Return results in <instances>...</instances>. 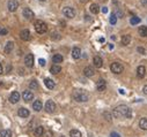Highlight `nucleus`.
Segmentation results:
<instances>
[{
    "instance_id": "1",
    "label": "nucleus",
    "mask_w": 147,
    "mask_h": 137,
    "mask_svg": "<svg viewBox=\"0 0 147 137\" xmlns=\"http://www.w3.org/2000/svg\"><path fill=\"white\" fill-rule=\"evenodd\" d=\"M114 116L119 119V118H126V119H130L131 115H132V112H131V108L126 105H119L116 108L114 109L113 112Z\"/></svg>"
},
{
    "instance_id": "2",
    "label": "nucleus",
    "mask_w": 147,
    "mask_h": 137,
    "mask_svg": "<svg viewBox=\"0 0 147 137\" xmlns=\"http://www.w3.org/2000/svg\"><path fill=\"white\" fill-rule=\"evenodd\" d=\"M72 97H73L74 100L79 101V103H86L88 99H89V97L85 92V90H75L73 92V95H72Z\"/></svg>"
},
{
    "instance_id": "3",
    "label": "nucleus",
    "mask_w": 147,
    "mask_h": 137,
    "mask_svg": "<svg viewBox=\"0 0 147 137\" xmlns=\"http://www.w3.org/2000/svg\"><path fill=\"white\" fill-rule=\"evenodd\" d=\"M35 30H36L37 34H39V35H43L45 34V32L48 31V25H46V23L43 22V21H36L35 22Z\"/></svg>"
},
{
    "instance_id": "4",
    "label": "nucleus",
    "mask_w": 147,
    "mask_h": 137,
    "mask_svg": "<svg viewBox=\"0 0 147 137\" xmlns=\"http://www.w3.org/2000/svg\"><path fill=\"white\" fill-rule=\"evenodd\" d=\"M110 69L113 73H115V74H122L123 70H124V67L118 62H113L110 66Z\"/></svg>"
},
{
    "instance_id": "5",
    "label": "nucleus",
    "mask_w": 147,
    "mask_h": 137,
    "mask_svg": "<svg viewBox=\"0 0 147 137\" xmlns=\"http://www.w3.org/2000/svg\"><path fill=\"white\" fill-rule=\"evenodd\" d=\"M63 14L68 18H73V17H75V10H74V8H72V7H64L63 8Z\"/></svg>"
},
{
    "instance_id": "6",
    "label": "nucleus",
    "mask_w": 147,
    "mask_h": 137,
    "mask_svg": "<svg viewBox=\"0 0 147 137\" xmlns=\"http://www.w3.org/2000/svg\"><path fill=\"white\" fill-rule=\"evenodd\" d=\"M45 111L48 113H53L56 111V104L53 100H48L45 103Z\"/></svg>"
},
{
    "instance_id": "7",
    "label": "nucleus",
    "mask_w": 147,
    "mask_h": 137,
    "mask_svg": "<svg viewBox=\"0 0 147 137\" xmlns=\"http://www.w3.org/2000/svg\"><path fill=\"white\" fill-rule=\"evenodd\" d=\"M84 74H85V76H86V77H92V76H94V75H95V69H94V67H92V66L85 67Z\"/></svg>"
},
{
    "instance_id": "8",
    "label": "nucleus",
    "mask_w": 147,
    "mask_h": 137,
    "mask_svg": "<svg viewBox=\"0 0 147 137\" xmlns=\"http://www.w3.org/2000/svg\"><path fill=\"white\" fill-rule=\"evenodd\" d=\"M7 7H8L9 12H15L19 8V2L16 0H9L8 4H7Z\"/></svg>"
},
{
    "instance_id": "9",
    "label": "nucleus",
    "mask_w": 147,
    "mask_h": 137,
    "mask_svg": "<svg viewBox=\"0 0 147 137\" xmlns=\"http://www.w3.org/2000/svg\"><path fill=\"white\" fill-rule=\"evenodd\" d=\"M25 63L27 67H29V68H31V67L34 66V55L33 54H27L25 56Z\"/></svg>"
},
{
    "instance_id": "10",
    "label": "nucleus",
    "mask_w": 147,
    "mask_h": 137,
    "mask_svg": "<svg viewBox=\"0 0 147 137\" xmlns=\"http://www.w3.org/2000/svg\"><path fill=\"white\" fill-rule=\"evenodd\" d=\"M19 100H20V93H19L17 91H14V92L10 93V96H9V101L10 103L16 104Z\"/></svg>"
},
{
    "instance_id": "11",
    "label": "nucleus",
    "mask_w": 147,
    "mask_h": 137,
    "mask_svg": "<svg viewBox=\"0 0 147 137\" xmlns=\"http://www.w3.org/2000/svg\"><path fill=\"white\" fill-rule=\"evenodd\" d=\"M22 14H23V16H25L27 20H31V18H34V16H35L34 12L30 9V8H25L23 12H22Z\"/></svg>"
},
{
    "instance_id": "12",
    "label": "nucleus",
    "mask_w": 147,
    "mask_h": 137,
    "mask_svg": "<svg viewBox=\"0 0 147 137\" xmlns=\"http://www.w3.org/2000/svg\"><path fill=\"white\" fill-rule=\"evenodd\" d=\"M96 88H97V91H100V92H103V91H105V89H107V83H105V81L102 80V79L98 80Z\"/></svg>"
},
{
    "instance_id": "13",
    "label": "nucleus",
    "mask_w": 147,
    "mask_h": 137,
    "mask_svg": "<svg viewBox=\"0 0 147 137\" xmlns=\"http://www.w3.org/2000/svg\"><path fill=\"white\" fill-rule=\"evenodd\" d=\"M22 98L25 101H30V100H33V98H34V93L31 92V91L26 90V91H23V93H22Z\"/></svg>"
},
{
    "instance_id": "14",
    "label": "nucleus",
    "mask_w": 147,
    "mask_h": 137,
    "mask_svg": "<svg viewBox=\"0 0 147 137\" xmlns=\"http://www.w3.org/2000/svg\"><path fill=\"white\" fill-rule=\"evenodd\" d=\"M20 37L22 40H25V42H27V40L30 39V31L28 30V29H25V30H22L20 32Z\"/></svg>"
},
{
    "instance_id": "15",
    "label": "nucleus",
    "mask_w": 147,
    "mask_h": 137,
    "mask_svg": "<svg viewBox=\"0 0 147 137\" xmlns=\"http://www.w3.org/2000/svg\"><path fill=\"white\" fill-rule=\"evenodd\" d=\"M17 114H19V116H21V118H28L29 115H30V113H29V109L25 108V107H20L17 111Z\"/></svg>"
},
{
    "instance_id": "16",
    "label": "nucleus",
    "mask_w": 147,
    "mask_h": 137,
    "mask_svg": "<svg viewBox=\"0 0 147 137\" xmlns=\"http://www.w3.org/2000/svg\"><path fill=\"white\" fill-rule=\"evenodd\" d=\"M93 63H94V66L96 67V68H101V67H102V64H103L102 58H101V56H98V55L94 56V59H93Z\"/></svg>"
},
{
    "instance_id": "17",
    "label": "nucleus",
    "mask_w": 147,
    "mask_h": 137,
    "mask_svg": "<svg viewBox=\"0 0 147 137\" xmlns=\"http://www.w3.org/2000/svg\"><path fill=\"white\" fill-rule=\"evenodd\" d=\"M146 75V68L144 66H139L137 68V76L139 79H144Z\"/></svg>"
},
{
    "instance_id": "18",
    "label": "nucleus",
    "mask_w": 147,
    "mask_h": 137,
    "mask_svg": "<svg viewBox=\"0 0 147 137\" xmlns=\"http://www.w3.org/2000/svg\"><path fill=\"white\" fill-rule=\"evenodd\" d=\"M72 56L75 60L80 59V56H81V50L79 47H73V50H72Z\"/></svg>"
},
{
    "instance_id": "19",
    "label": "nucleus",
    "mask_w": 147,
    "mask_h": 137,
    "mask_svg": "<svg viewBox=\"0 0 147 137\" xmlns=\"http://www.w3.org/2000/svg\"><path fill=\"white\" fill-rule=\"evenodd\" d=\"M44 84H45V87H46L48 89H50V90L55 89V87H56L55 82H53L51 79H45V80H44Z\"/></svg>"
},
{
    "instance_id": "20",
    "label": "nucleus",
    "mask_w": 147,
    "mask_h": 137,
    "mask_svg": "<svg viewBox=\"0 0 147 137\" xmlns=\"http://www.w3.org/2000/svg\"><path fill=\"white\" fill-rule=\"evenodd\" d=\"M42 107H43V104H42V101H41V100H35V101H34V104H33V108H34V111L39 112V111L42 109Z\"/></svg>"
},
{
    "instance_id": "21",
    "label": "nucleus",
    "mask_w": 147,
    "mask_h": 137,
    "mask_svg": "<svg viewBox=\"0 0 147 137\" xmlns=\"http://www.w3.org/2000/svg\"><path fill=\"white\" fill-rule=\"evenodd\" d=\"M43 133H44V128L42 127V126H38V127L35 128L34 134H35V136H36V137H42Z\"/></svg>"
},
{
    "instance_id": "22",
    "label": "nucleus",
    "mask_w": 147,
    "mask_h": 137,
    "mask_svg": "<svg viewBox=\"0 0 147 137\" xmlns=\"http://www.w3.org/2000/svg\"><path fill=\"white\" fill-rule=\"evenodd\" d=\"M61 71V67L59 66V64H53V66L50 68V73L51 74H59V73Z\"/></svg>"
},
{
    "instance_id": "23",
    "label": "nucleus",
    "mask_w": 147,
    "mask_h": 137,
    "mask_svg": "<svg viewBox=\"0 0 147 137\" xmlns=\"http://www.w3.org/2000/svg\"><path fill=\"white\" fill-rule=\"evenodd\" d=\"M121 42H122L123 45H125V46H126V45H129L130 42H131V36H130V35H124V36H122Z\"/></svg>"
},
{
    "instance_id": "24",
    "label": "nucleus",
    "mask_w": 147,
    "mask_h": 137,
    "mask_svg": "<svg viewBox=\"0 0 147 137\" xmlns=\"http://www.w3.org/2000/svg\"><path fill=\"white\" fill-rule=\"evenodd\" d=\"M63 60H64V58H63V55H61V54H55L52 56V61L56 64H57V63H61V62H63Z\"/></svg>"
},
{
    "instance_id": "25",
    "label": "nucleus",
    "mask_w": 147,
    "mask_h": 137,
    "mask_svg": "<svg viewBox=\"0 0 147 137\" xmlns=\"http://www.w3.org/2000/svg\"><path fill=\"white\" fill-rule=\"evenodd\" d=\"M139 127H140L143 130H147V119L146 118H141L140 121H139Z\"/></svg>"
},
{
    "instance_id": "26",
    "label": "nucleus",
    "mask_w": 147,
    "mask_h": 137,
    "mask_svg": "<svg viewBox=\"0 0 147 137\" xmlns=\"http://www.w3.org/2000/svg\"><path fill=\"white\" fill-rule=\"evenodd\" d=\"M13 48H14V43L8 42L6 44V46H5V53H10L13 51Z\"/></svg>"
},
{
    "instance_id": "27",
    "label": "nucleus",
    "mask_w": 147,
    "mask_h": 137,
    "mask_svg": "<svg viewBox=\"0 0 147 137\" xmlns=\"http://www.w3.org/2000/svg\"><path fill=\"white\" fill-rule=\"evenodd\" d=\"M89 10L93 13V14H98V10H100V7H98L97 4H92L89 7Z\"/></svg>"
},
{
    "instance_id": "28",
    "label": "nucleus",
    "mask_w": 147,
    "mask_h": 137,
    "mask_svg": "<svg viewBox=\"0 0 147 137\" xmlns=\"http://www.w3.org/2000/svg\"><path fill=\"white\" fill-rule=\"evenodd\" d=\"M141 22V18L138 17V16H132V17L130 18V23L132 24V25H136V24H139Z\"/></svg>"
},
{
    "instance_id": "29",
    "label": "nucleus",
    "mask_w": 147,
    "mask_h": 137,
    "mask_svg": "<svg viewBox=\"0 0 147 137\" xmlns=\"http://www.w3.org/2000/svg\"><path fill=\"white\" fill-rule=\"evenodd\" d=\"M0 137H12V131L9 129H4L0 133Z\"/></svg>"
},
{
    "instance_id": "30",
    "label": "nucleus",
    "mask_w": 147,
    "mask_h": 137,
    "mask_svg": "<svg viewBox=\"0 0 147 137\" xmlns=\"http://www.w3.org/2000/svg\"><path fill=\"white\" fill-rule=\"evenodd\" d=\"M138 32L141 37H147V27H139Z\"/></svg>"
},
{
    "instance_id": "31",
    "label": "nucleus",
    "mask_w": 147,
    "mask_h": 137,
    "mask_svg": "<svg viewBox=\"0 0 147 137\" xmlns=\"http://www.w3.org/2000/svg\"><path fill=\"white\" fill-rule=\"evenodd\" d=\"M69 136L71 137H82L80 130H77V129H73V130L69 131Z\"/></svg>"
},
{
    "instance_id": "32",
    "label": "nucleus",
    "mask_w": 147,
    "mask_h": 137,
    "mask_svg": "<svg viewBox=\"0 0 147 137\" xmlns=\"http://www.w3.org/2000/svg\"><path fill=\"white\" fill-rule=\"evenodd\" d=\"M109 21H110V24H113V25H115V24L117 23V16H116V13H111Z\"/></svg>"
},
{
    "instance_id": "33",
    "label": "nucleus",
    "mask_w": 147,
    "mask_h": 137,
    "mask_svg": "<svg viewBox=\"0 0 147 137\" xmlns=\"http://www.w3.org/2000/svg\"><path fill=\"white\" fill-rule=\"evenodd\" d=\"M29 88L31 89V90H37L38 89V83H37V81L33 80L30 83H29Z\"/></svg>"
},
{
    "instance_id": "34",
    "label": "nucleus",
    "mask_w": 147,
    "mask_h": 137,
    "mask_svg": "<svg viewBox=\"0 0 147 137\" xmlns=\"http://www.w3.org/2000/svg\"><path fill=\"white\" fill-rule=\"evenodd\" d=\"M61 38V36L58 32H56V31H53V32H51V39L52 40H59Z\"/></svg>"
},
{
    "instance_id": "35",
    "label": "nucleus",
    "mask_w": 147,
    "mask_h": 137,
    "mask_svg": "<svg viewBox=\"0 0 147 137\" xmlns=\"http://www.w3.org/2000/svg\"><path fill=\"white\" fill-rule=\"evenodd\" d=\"M8 34V30L6 28H0V36H6Z\"/></svg>"
},
{
    "instance_id": "36",
    "label": "nucleus",
    "mask_w": 147,
    "mask_h": 137,
    "mask_svg": "<svg viewBox=\"0 0 147 137\" xmlns=\"http://www.w3.org/2000/svg\"><path fill=\"white\" fill-rule=\"evenodd\" d=\"M137 51L140 53V54H146V50L145 48H143V47H140V46L137 47Z\"/></svg>"
},
{
    "instance_id": "37",
    "label": "nucleus",
    "mask_w": 147,
    "mask_h": 137,
    "mask_svg": "<svg viewBox=\"0 0 147 137\" xmlns=\"http://www.w3.org/2000/svg\"><path fill=\"white\" fill-rule=\"evenodd\" d=\"M103 115H104V118H105V120L111 121V115H110V113H107V112H104V113H103Z\"/></svg>"
},
{
    "instance_id": "38",
    "label": "nucleus",
    "mask_w": 147,
    "mask_h": 137,
    "mask_svg": "<svg viewBox=\"0 0 147 137\" xmlns=\"http://www.w3.org/2000/svg\"><path fill=\"white\" fill-rule=\"evenodd\" d=\"M42 137H52V133L51 131H46V133H43V135H42Z\"/></svg>"
},
{
    "instance_id": "39",
    "label": "nucleus",
    "mask_w": 147,
    "mask_h": 137,
    "mask_svg": "<svg viewBox=\"0 0 147 137\" xmlns=\"http://www.w3.org/2000/svg\"><path fill=\"white\" fill-rule=\"evenodd\" d=\"M110 137H121V135L117 133H115V131H113V133L110 134Z\"/></svg>"
},
{
    "instance_id": "40",
    "label": "nucleus",
    "mask_w": 147,
    "mask_h": 137,
    "mask_svg": "<svg viewBox=\"0 0 147 137\" xmlns=\"http://www.w3.org/2000/svg\"><path fill=\"white\" fill-rule=\"evenodd\" d=\"M38 62H39V64H41V66H45V60H44V59H39Z\"/></svg>"
},
{
    "instance_id": "41",
    "label": "nucleus",
    "mask_w": 147,
    "mask_h": 137,
    "mask_svg": "<svg viewBox=\"0 0 147 137\" xmlns=\"http://www.w3.org/2000/svg\"><path fill=\"white\" fill-rule=\"evenodd\" d=\"M140 2H141V5H143V6L147 7V0H140Z\"/></svg>"
},
{
    "instance_id": "42",
    "label": "nucleus",
    "mask_w": 147,
    "mask_h": 137,
    "mask_svg": "<svg viewBox=\"0 0 147 137\" xmlns=\"http://www.w3.org/2000/svg\"><path fill=\"white\" fill-rule=\"evenodd\" d=\"M102 12L104 13V14H107V13H108V8H107V7H102Z\"/></svg>"
},
{
    "instance_id": "43",
    "label": "nucleus",
    "mask_w": 147,
    "mask_h": 137,
    "mask_svg": "<svg viewBox=\"0 0 147 137\" xmlns=\"http://www.w3.org/2000/svg\"><path fill=\"white\" fill-rule=\"evenodd\" d=\"M143 92L145 93V95H147V85H145V87H144V89H143Z\"/></svg>"
},
{
    "instance_id": "44",
    "label": "nucleus",
    "mask_w": 147,
    "mask_h": 137,
    "mask_svg": "<svg viewBox=\"0 0 147 137\" xmlns=\"http://www.w3.org/2000/svg\"><path fill=\"white\" fill-rule=\"evenodd\" d=\"M119 93H121V95H125V91L124 90H123V89H119Z\"/></svg>"
},
{
    "instance_id": "45",
    "label": "nucleus",
    "mask_w": 147,
    "mask_h": 137,
    "mask_svg": "<svg viewBox=\"0 0 147 137\" xmlns=\"http://www.w3.org/2000/svg\"><path fill=\"white\" fill-rule=\"evenodd\" d=\"M2 74V66H1V63H0V75Z\"/></svg>"
},
{
    "instance_id": "46",
    "label": "nucleus",
    "mask_w": 147,
    "mask_h": 137,
    "mask_svg": "<svg viewBox=\"0 0 147 137\" xmlns=\"http://www.w3.org/2000/svg\"><path fill=\"white\" fill-rule=\"evenodd\" d=\"M9 70H12V66H8V67H7V71H9Z\"/></svg>"
},
{
    "instance_id": "47",
    "label": "nucleus",
    "mask_w": 147,
    "mask_h": 137,
    "mask_svg": "<svg viewBox=\"0 0 147 137\" xmlns=\"http://www.w3.org/2000/svg\"><path fill=\"white\" fill-rule=\"evenodd\" d=\"M86 1H87V0H81V2H84V4H85Z\"/></svg>"
},
{
    "instance_id": "48",
    "label": "nucleus",
    "mask_w": 147,
    "mask_h": 137,
    "mask_svg": "<svg viewBox=\"0 0 147 137\" xmlns=\"http://www.w3.org/2000/svg\"><path fill=\"white\" fill-rule=\"evenodd\" d=\"M100 1H101V2H104V1H105V0H100Z\"/></svg>"
},
{
    "instance_id": "49",
    "label": "nucleus",
    "mask_w": 147,
    "mask_h": 137,
    "mask_svg": "<svg viewBox=\"0 0 147 137\" xmlns=\"http://www.w3.org/2000/svg\"><path fill=\"white\" fill-rule=\"evenodd\" d=\"M39 1H45V0H39Z\"/></svg>"
},
{
    "instance_id": "50",
    "label": "nucleus",
    "mask_w": 147,
    "mask_h": 137,
    "mask_svg": "<svg viewBox=\"0 0 147 137\" xmlns=\"http://www.w3.org/2000/svg\"><path fill=\"white\" fill-rule=\"evenodd\" d=\"M60 137H65V136H60Z\"/></svg>"
}]
</instances>
